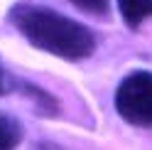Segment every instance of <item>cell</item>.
<instances>
[{
    "mask_svg": "<svg viewBox=\"0 0 152 150\" xmlns=\"http://www.w3.org/2000/svg\"><path fill=\"white\" fill-rule=\"evenodd\" d=\"M118 10L128 27H140L142 20L152 17V0H118Z\"/></svg>",
    "mask_w": 152,
    "mask_h": 150,
    "instance_id": "3",
    "label": "cell"
},
{
    "mask_svg": "<svg viewBox=\"0 0 152 150\" xmlns=\"http://www.w3.org/2000/svg\"><path fill=\"white\" fill-rule=\"evenodd\" d=\"M115 111L137 128H152V71H132L115 91Z\"/></svg>",
    "mask_w": 152,
    "mask_h": 150,
    "instance_id": "2",
    "label": "cell"
},
{
    "mask_svg": "<svg viewBox=\"0 0 152 150\" xmlns=\"http://www.w3.org/2000/svg\"><path fill=\"white\" fill-rule=\"evenodd\" d=\"M34 150H56V148H52V145H47V143H39Z\"/></svg>",
    "mask_w": 152,
    "mask_h": 150,
    "instance_id": "6",
    "label": "cell"
},
{
    "mask_svg": "<svg viewBox=\"0 0 152 150\" xmlns=\"http://www.w3.org/2000/svg\"><path fill=\"white\" fill-rule=\"evenodd\" d=\"M10 22L32 47L49 52L61 59H86L96 49V37L86 25L71 20L61 12H54L42 5L20 3L10 12Z\"/></svg>",
    "mask_w": 152,
    "mask_h": 150,
    "instance_id": "1",
    "label": "cell"
},
{
    "mask_svg": "<svg viewBox=\"0 0 152 150\" xmlns=\"http://www.w3.org/2000/svg\"><path fill=\"white\" fill-rule=\"evenodd\" d=\"M79 10L88 12V15H108L110 10V0H69Z\"/></svg>",
    "mask_w": 152,
    "mask_h": 150,
    "instance_id": "5",
    "label": "cell"
},
{
    "mask_svg": "<svg viewBox=\"0 0 152 150\" xmlns=\"http://www.w3.org/2000/svg\"><path fill=\"white\" fill-rule=\"evenodd\" d=\"M5 91V84H3V69H0V93Z\"/></svg>",
    "mask_w": 152,
    "mask_h": 150,
    "instance_id": "7",
    "label": "cell"
},
{
    "mask_svg": "<svg viewBox=\"0 0 152 150\" xmlns=\"http://www.w3.org/2000/svg\"><path fill=\"white\" fill-rule=\"evenodd\" d=\"M22 140V128L15 118L0 113V150H15Z\"/></svg>",
    "mask_w": 152,
    "mask_h": 150,
    "instance_id": "4",
    "label": "cell"
}]
</instances>
